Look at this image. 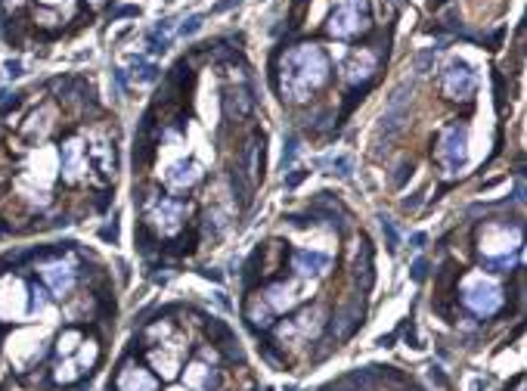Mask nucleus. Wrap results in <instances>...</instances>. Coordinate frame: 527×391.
I'll return each mask as SVG.
<instances>
[{
	"label": "nucleus",
	"mask_w": 527,
	"mask_h": 391,
	"mask_svg": "<svg viewBox=\"0 0 527 391\" xmlns=\"http://www.w3.org/2000/svg\"><path fill=\"white\" fill-rule=\"evenodd\" d=\"M233 4H239V0H224V4H217V6H214V13H224V10H229V6H233Z\"/></svg>",
	"instance_id": "34"
},
{
	"label": "nucleus",
	"mask_w": 527,
	"mask_h": 391,
	"mask_svg": "<svg viewBox=\"0 0 527 391\" xmlns=\"http://www.w3.org/2000/svg\"><path fill=\"white\" fill-rule=\"evenodd\" d=\"M199 28H202V16H190V19H186V22L180 25V35H183V38H190V35H195Z\"/></svg>",
	"instance_id": "27"
},
{
	"label": "nucleus",
	"mask_w": 527,
	"mask_h": 391,
	"mask_svg": "<svg viewBox=\"0 0 527 391\" xmlns=\"http://www.w3.org/2000/svg\"><path fill=\"white\" fill-rule=\"evenodd\" d=\"M90 161H97V168H99V174L106 177H115V168H118V156H115V143H109V140H93L90 146Z\"/></svg>",
	"instance_id": "20"
},
{
	"label": "nucleus",
	"mask_w": 527,
	"mask_h": 391,
	"mask_svg": "<svg viewBox=\"0 0 527 391\" xmlns=\"http://www.w3.org/2000/svg\"><path fill=\"white\" fill-rule=\"evenodd\" d=\"M90 4H103V0H90Z\"/></svg>",
	"instance_id": "37"
},
{
	"label": "nucleus",
	"mask_w": 527,
	"mask_h": 391,
	"mask_svg": "<svg viewBox=\"0 0 527 391\" xmlns=\"http://www.w3.org/2000/svg\"><path fill=\"white\" fill-rule=\"evenodd\" d=\"M183 220H186V205L177 199H158L146 211V224L158 236H165V240H171V236L183 230Z\"/></svg>",
	"instance_id": "12"
},
{
	"label": "nucleus",
	"mask_w": 527,
	"mask_h": 391,
	"mask_svg": "<svg viewBox=\"0 0 527 391\" xmlns=\"http://www.w3.org/2000/svg\"><path fill=\"white\" fill-rule=\"evenodd\" d=\"M381 230H385V236H388V249H397V245H401V236H397V227L391 224L388 218L381 220Z\"/></svg>",
	"instance_id": "26"
},
{
	"label": "nucleus",
	"mask_w": 527,
	"mask_h": 391,
	"mask_svg": "<svg viewBox=\"0 0 527 391\" xmlns=\"http://www.w3.org/2000/svg\"><path fill=\"white\" fill-rule=\"evenodd\" d=\"M292 270L298 279H320L332 270V255L317 252V249H298L292 255Z\"/></svg>",
	"instance_id": "16"
},
{
	"label": "nucleus",
	"mask_w": 527,
	"mask_h": 391,
	"mask_svg": "<svg viewBox=\"0 0 527 391\" xmlns=\"http://www.w3.org/2000/svg\"><path fill=\"white\" fill-rule=\"evenodd\" d=\"M369 4L366 0H335V10H332V19H329V35L332 38H357L369 28Z\"/></svg>",
	"instance_id": "6"
},
{
	"label": "nucleus",
	"mask_w": 527,
	"mask_h": 391,
	"mask_svg": "<svg viewBox=\"0 0 527 391\" xmlns=\"http://www.w3.org/2000/svg\"><path fill=\"white\" fill-rule=\"evenodd\" d=\"M53 127H56V109L53 106H40L38 112H31L28 122L22 124V137L31 140V143H40V140H47L50 134H53Z\"/></svg>",
	"instance_id": "18"
},
{
	"label": "nucleus",
	"mask_w": 527,
	"mask_h": 391,
	"mask_svg": "<svg viewBox=\"0 0 527 391\" xmlns=\"http://www.w3.org/2000/svg\"><path fill=\"white\" fill-rule=\"evenodd\" d=\"M425 270H428V261L419 258V261L413 264V279H425Z\"/></svg>",
	"instance_id": "31"
},
{
	"label": "nucleus",
	"mask_w": 527,
	"mask_h": 391,
	"mask_svg": "<svg viewBox=\"0 0 527 391\" xmlns=\"http://www.w3.org/2000/svg\"><path fill=\"white\" fill-rule=\"evenodd\" d=\"M304 174H308V171H298V174H292V177H288V181H286V186H298V183L304 181Z\"/></svg>",
	"instance_id": "32"
},
{
	"label": "nucleus",
	"mask_w": 527,
	"mask_h": 391,
	"mask_svg": "<svg viewBox=\"0 0 527 391\" xmlns=\"http://www.w3.org/2000/svg\"><path fill=\"white\" fill-rule=\"evenodd\" d=\"M310 292H313V283H310V279H288V283H273V286H267L264 292H258V299L267 304V311L273 314V317H279V314L295 311L304 299H308Z\"/></svg>",
	"instance_id": "8"
},
{
	"label": "nucleus",
	"mask_w": 527,
	"mask_h": 391,
	"mask_svg": "<svg viewBox=\"0 0 527 391\" xmlns=\"http://www.w3.org/2000/svg\"><path fill=\"white\" fill-rule=\"evenodd\" d=\"M481 252L487 261L499 258H521V227L509 224V220H496L481 230Z\"/></svg>",
	"instance_id": "5"
},
{
	"label": "nucleus",
	"mask_w": 527,
	"mask_h": 391,
	"mask_svg": "<svg viewBox=\"0 0 527 391\" xmlns=\"http://www.w3.org/2000/svg\"><path fill=\"white\" fill-rule=\"evenodd\" d=\"M326 81H329V59L317 44H298L288 53H283V63H279V72H276V84L283 100L304 103Z\"/></svg>",
	"instance_id": "1"
},
{
	"label": "nucleus",
	"mask_w": 527,
	"mask_h": 391,
	"mask_svg": "<svg viewBox=\"0 0 527 391\" xmlns=\"http://www.w3.org/2000/svg\"><path fill=\"white\" fill-rule=\"evenodd\" d=\"M224 109H227L229 115H236V118L251 115V97H249V90H233V93H227Z\"/></svg>",
	"instance_id": "22"
},
{
	"label": "nucleus",
	"mask_w": 527,
	"mask_h": 391,
	"mask_svg": "<svg viewBox=\"0 0 527 391\" xmlns=\"http://www.w3.org/2000/svg\"><path fill=\"white\" fill-rule=\"evenodd\" d=\"M459 299H462V304L474 317H493L496 311H503L506 292L493 277L481 274V270H472V274H465L462 283H459Z\"/></svg>",
	"instance_id": "3"
},
{
	"label": "nucleus",
	"mask_w": 527,
	"mask_h": 391,
	"mask_svg": "<svg viewBox=\"0 0 527 391\" xmlns=\"http://www.w3.org/2000/svg\"><path fill=\"white\" fill-rule=\"evenodd\" d=\"M40 6H50V10H63V6H72L75 0H38Z\"/></svg>",
	"instance_id": "30"
},
{
	"label": "nucleus",
	"mask_w": 527,
	"mask_h": 391,
	"mask_svg": "<svg viewBox=\"0 0 527 391\" xmlns=\"http://www.w3.org/2000/svg\"><path fill=\"white\" fill-rule=\"evenodd\" d=\"M38 274L44 279V286L53 292V299H69L75 283H78V270H75V261L69 255H50L38 264Z\"/></svg>",
	"instance_id": "7"
},
{
	"label": "nucleus",
	"mask_w": 527,
	"mask_h": 391,
	"mask_svg": "<svg viewBox=\"0 0 527 391\" xmlns=\"http://www.w3.org/2000/svg\"><path fill=\"white\" fill-rule=\"evenodd\" d=\"M134 78H137V81H156L158 69H156V65H149V63H137V65H134Z\"/></svg>",
	"instance_id": "23"
},
{
	"label": "nucleus",
	"mask_w": 527,
	"mask_h": 391,
	"mask_svg": "<svg viewBox=\"0 0 527 391\" xmlns=\"http://www.w3.org/2000/svg\"><path fill=\"white\" fill-rule=\"evenodd\" d=\"M435 161L444 177H456L469 161V127L462 122H453L440 131L438 146H435Z\"/></svg>",
	"instance_id": "4"
},
{
	"label": "nucleus",
	"mask_w": 527,
	"mask_h": 391,
	"mask_svg": "<svg viewBox=\"0 0 527 391\" xmlns=\"http://www.w3.org/2000/svg\"><path fill=\"white\" fill-rule=\"evenodd\" d=\"M19 103V97L16 93H10V90H0V112H6L10 106H16Z\"/></svg>",
	"instance_id": "29"
},
{
	"label": "nucleus",
	"mask_w": 527,
	"mask_h": 391,
	"mask_svg": "<svg viewBox=\"0 0 527 391\" xmlns=\"http://www.w3.org/2000/svg\"><path fill=\"white\" fill-rule=\"evenodd\" d=\"M183 391H186V388H183Z\"/></svg>",
	"instance_id": "38"
},
{
	"label": "nucleus",
	"mask_w": 527,
	"mask_h": 391,
	"mask_svg": "<svg viewBox=\"0 0 527 391\" xmlns=\"http://www.w3.org/2000/svg\"><path fill=\"white\" fill-rule=\"evenodd\" d=\"M211 357H214V354H211L208 348H205V351H202V354L190 363V367H186V373H183V385L190 388V391H214V388H217L220 376H217V370L208 363Z\"/></svg>",
	"instance_id": "17"
},
{
	"label": "nucleus",
	"mask_w": 527,
	"mask_h": 391,
	"mask_svg": "<svg viewBox=\"0 0 527 391\" xmlns=\"http://www.w3.org/2000/svg\"><path fill=\"white\" fill-rule=\"evenodd\" d=\"M99 363V342L90 336H84L81 329H63L56 336L53 345V367H50V376H53L56 385H75V382L87 379L93 367Z\"/></svg>",
	"instance_id": "2"
},
{
	"label": "nucleus",
	"mask_w": 527,
	"mask_h": 391,
	"mask_svg": "<svg viewBox=\"0 0 527 391\" xmlns=\"http://www.w3.org/2000/svg\"><path fill=\"white\" fill-rule=\"evenodd\" d=\"M31 314V286L22 277H4L0 283V320L13 323Z\"/></svg>",
	"instance_id": "9"
},
{
	"label": "nucleus",
	"mask_w": 527,
	"mask_h": 391,
	"mask_svg": "<svg viewBox=\"0 0 527 391\" xmlns=\"http://www.w3.org/2000/svg\"><path fill=\"white\" fill-rule=\"evenodd\" d=\"M422 245H425V233H415L413 236V249H422Z\"/></svg>",
	"instance_id": "35"
},
{
	"label": "nucleus",
	"mask_w": 527,
	"mask_h": 391,
	"mask_svg": "<svg viewBox=\"0 0 527 391\" xmlns=\"http://www.w3.org/2000/svg\"><path fill=\"white\" fill-rule=\"evenodd\" d=\"M199 177H202V168L195 165V161L180 159V161H174V165L168 168L161 181H165V186H171V190H186V186H192Z\"/></svg>",
	"instance_id": "19"
},
{
	"label": "nucleus",
	"mask_w": 527,
	"mask_h": 391,
	"mask_svg": "<svg viewBox=\"0 0 527 391\" xmlns=\"http://www.w3.org/2000/svg\"><path fill=\"white\" fill-rule=\"evenodd\" d=\"M295 156H298V140H295V137H288V140H286V149H283V168L292 165Z\"/></svg>",
	"instance_id": "24"
},
{
	"label": "nucleus",
	"mask_w": 527,
	"mask_h": 391,
	"mask_svg": "<svg viewBox=\"0 0 527 391\" xmlns=\"http://www.w3.org/2000/svg\"><path fill=\"white\" fill-rule=\"evenodd\" d=\"M329 165H332V174H338V177L351 174V159H347V156H338V159L329 161Z\"/></svg>",
	"instance_id": "25"
},
{
	"label": "nucleus",
	"mask_w": 527,
	"mask_h": 391,
	"mask_svg": "<svg viewBox=\"0 0 527 391\" xmlns=\"http://www.w3.org/2000/svg\"><path fill=\"white\" fill-rule=\"evenodd\" d=\"M440 4H447V0H431V6H440Z\"/></svg>",
	"instance_id": "36"
},
{
	"label": "nucleus",
	"mask_w": 527,
	"mask_h": 391,
	"mask_svg": "<svg viewBox=\"0 0 527 391\" xmlns=\"http://www.w3.org/2000/svg\"><path fill=\"white\" fill-rule=\"evenodd\" d=\"M112 388L115 391H156L158 379L152 376L146 367H140L134 357H124L121 367L115 373V379H112Z\"/></svg>",
	"instance_id": "15"
},
{
	"label": "nucleus",
	"mask_w": 527,
	"mask_h": 391,
	"mask_svg": "<svg viewBox=\"0 0 527 391\" xmlns=\"http://www.w3.org/2000/svg\"><path fill=\"white\" fill-rule=\"evenodd\" d=\"M379 63H381V53L379 50H369V47H357L351 56L344 59V65H342V75H344V81L347 84H354V87H369V81H372V75L379 72Z\"/></svg>",
	"instance_id": "14"
},
{
	"label": "nucleus",
	"mask_w": 527,
	"mask_h": 391,
	"mask_svg": "<svg viewBox=\"0 0 527 391\" xmlns=\"http://www.w3.org/2000/svg\"><path fill=\"white\" fill-rule=\"evenodd\" d=\"M6 72H10V75H22V63H13V59H10V63H6Z\"/></svg>",
	"instance_id": "33"
},
{
	"label": "nucleus",
	"mask_w": 527,
	"mask_h": 391,
	"mask_svg": "<svg viewBox=\"0 0 527 391\" xmlns=\"http://www.w3.org/2000/svg\"><path fill=\"white\" fill-rule=\"evenodd\" d=\"M59 168H63V181L78 186L90 177V152H87V140L84 137H69L59 149Z\"/></svg>",
	"instance_id": "10"
},
{
	"label": "nucleus",
	"mask_w": 527,
	"mask_h": 391,
	"mask_svg": "<svg viewBox=\"0 0 527 391\" xmlns=\"http://www.w3.org/2000/svg\"><path fill=\"white\" fill-rule=\"evenodd\" d=\"M360 317H363V311L357 308V304H347V308H342L335 314V320H332V336L335 338H347L354 333V326L360 323Z\"/></svg>",
	"instance_id": "21"
},
{
	"label": "nucleus",
	"mask_w": 527,
	"mask_h": 391,
	"mask_svg": "<svg viewBox=\"0 0 527 391\" xmlns=\"http://www.w3.org/2000/svg\"><path fill=\"white\" fill-rule=\"evenodd\" d=\"M474 90H478V75H474V69L469 63L453 59L444 69V75H440V93H444L447 100H456V103H469L474 97Z\"/></svg>",
	"instance_id": "11"
},
{
	"label": "nucleus",
	"mask_w": 527,
	"mask_h": 391,
	"mask_svg": "<svg viewBox=\"0 0 527 391\" xmlns=\"http://www.w3.org/2000/svg\"><path fill=\"white\" fill-rule=\"evenodd\" d=\"M322 333V308H308L304 314H298L295 320H288L286 326L276 329L279 345H308Z\"/></svg>",
	"instance_id": "13"
},
{
	"label": "nucleus",
	"mask_w": 527,
	"mask_h": 391,
	"mask_svg": "<svg viewBox=\"0 0 527 391\" xmlns=\"http://www.w3.org/2000/svg\"><path fill=\"white\" fill-rule=\"evenodd\" d=\"M435 50H428V53H419V56H415V69H419V72H428L431 69V63H435Z\"/></svg>",
	"instance_id": "28"
}]
</instances>
